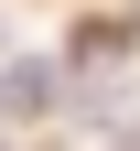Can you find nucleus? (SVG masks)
Masks as SVG:
<instances>
[{
  "mask_svg": "<svg viewBox=\"0 0 140 151\" xmlns=\"http://www.w3.org/2000/svg\"><path fill=\"white\" fill-rule=\"evenodd\" d=\"M118 151H140V140H118Z\"/></svg>",
  "mask_w": 140,
  "mask_h": 151,
  "instance_id": "obj_2",
  "label": "nucleus"
},
{
  "mask_svg": "<svg viewBox=\"0 0 140 151\" xmlns=\"http://www.w3.org/2000/svg\"><path fill=\"white\" fill-rule=\"evenodd\" d=\"M0 108H54V65H0Z\"/></svg>",
  "mask_w": 140,
  "mask_h": 151,
  "instance_id": "obj_1",
  "label": "nucleus"
}]
</instances>
